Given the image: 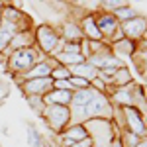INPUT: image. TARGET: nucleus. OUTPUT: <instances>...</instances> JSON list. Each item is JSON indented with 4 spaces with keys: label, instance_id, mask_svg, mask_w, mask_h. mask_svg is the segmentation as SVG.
Listing matches in <instances>:
<instances>
[{
    "label": "nucleus",
    "instance_id": "f8f14e48",
    "mask_svg": "<svg viewBox=\"0 0 147 147\" xmlns=\"http://www.w3.org/2000/svg\"><path fill=\"white\" fill-rule=\"evenodd\" d=\"M20 32V28L12 22H6L0 18V55H4L8 51V45H10L12 37Z\"/></svg>",
    "mask_w": 147,
    "mask_h": 147
},
{
    "label": "nucleus",
    "instance_id": "20e7f679",
    "mask_svg": "<svg viewBox=\"0 0 147 147\" xmlns=\"http://www.w3.org/2000/svg\"><path fill=\"white\" fill-rule=\"evenodd\" d=\"M94 14V20H96V26H98V32L102 35V41H106L108 45H112L116 41L124 39V35L120 32V22L114 18V14L110 12H92Z\"/></svg>",
    "mask_w": 147,
    "mask_h": 147
},
{
    "label": "nucleus",
    "instance_id": "9b49d317",
    "mask_svg": "<svg viewBox=\"0 0 147 147\" xmlns=\"http://www.w3.org/2000/svg\"><path fill=\"white\" fill-rule=\"evenodd\" d=\"M80 30H82V35H84V39H88V41H102V35L98 32V26H96V20H94V14L88 12L82 20L79 22Z\"/></svg>",
    "mask_w": 147,
    "mask_h": 147
},
{
    "label": "nucleus",
    "instance_id": "7ed1b4c3",
    "mask_svg": "<svg viewBox=\"0 0 147 147\" xmlns=\"http://www.w3.org/2000/svg\"><path fill=\"white\" fill-rule=\"evenodd\" d=\"M39 118H43L45 125L55 136H61L63 129L67 125H71V108L69 106H57V104H45Z\"/></svg>",
    "mask_w": 147,
    "mask_h": 147
},
{
    "label": "nucleus",
    "instance_id": "a878e982",
    "mask_svg": "<svg viewBox=\"0 0 147 147\" xmlns=\"http://www.w3.org/2000/svg\"><path fill=\"white\" fill-rule=\"evenodd\" d=\"M53 90H71L73 92V86L69 80H53Z\"/></svg>",
    "mask_w": 147,
    "mask_h": 147
},
{
    "label": "nucleus",
    "instance_id": "ddd939ff",
    "mask_svg": "<svg viewBox=\"0 0 147 147\" xmlns=\"http://www.w3.org/2000/svg\"><path fill=\"white\" fill-rule=\"evenodd\" d=\"M47 77H51V67L47 65V61H39V63H35L34 67L30 69L28 73H24L22 77H18V79H14L18 84L22 82V80H34V79H47Z\"/></svg>",
    "mask_w": 147,
    "mask_h": 147
},
{
    "label": "nucleus",
    "instance_id": "39448f33",
    "mask_svg": "<svg viewBox=\"0 0 147 147\" xmlns=\"http://www.w3.org/2000/svg\"><path fill=\"white\" fill-rule=\"evenodd\" d=\"M120 32H122V35H124L125 39H131V41H136V43L141 41L143 35H145V32H147V18L141 16V14H137L136 18L120 24Z\"/></svg>",
    "mask_w": 147,
    "mask_h": 147
},
{
    "label": "nucleus",
    "instance_id": "f3484780",
    "mask_svg": "<svg viewBox=\"0 0 147 147\" xmlns=\"http://www.w3.org/2000/svg\"><path fill=\"white\" fill-rule=\"evenodd\" d=\"M71 98H73V92L71 90H53L51 88L43 96V102L45 104H57V106H69Z\"/></svg>",
    "mask_w": 147,
    "mask_h": 147
},
{
    "label": "nucleus",
    "instance_id": "c85d7f7f",
    "mask_svg": "<svg viewBox=\"0 0 147 147\" xmlns=\"http://www.w3.org/2000/svg\"><path fill=\"white\" fill-rule=\"evenodd\" d=\"M136 147H147V139H141V141H139Z\"/></svg>",
    "mask_w": 147,
    "mask_h": 147
},
{
    "label": "nucleus",
    "instance_id": "bb28decb",
    "mask_svg": "<svg viewBox=\"0 0 147 147\" xmlns=\"http://www.w3.org/2000/svg\"><path fill=\"white\" fill-rule=\"evenodd\" d=\"M108 147H124V143H122L120 136H118V137H114L112 141H110V145H108Z\"/></svg>",
    "mask_w": 147,
    "mask_h": 147
},
{
    "label": "nucleus",
    "instance_id": "4be33fe9",
    "mask_svg": "<svg viewBox=\"0 0 147 147\" xmlns=\"http://www.w3.org/2000/svg\"><path fill=\"white\" fill-rule=\"evenodd\" d=\"M71 79V71L63 65H57L51 69V80H69Z\"/></svg>",
    "mask_w": 147,
    "mask_h": 147
},
{
    "label": "nucleus",
    "instance_id": "2f4dec72",
    "mask_svg": "<svg viewBox=\"0 0 147 147\" xmlns=\"http://www.w3.org/2000/svg\"><path fill=\"white\" fill-rule=\"evenodd\" d=\"M0 88H2V79H0Z\"/></svg>",
    "mask_w": 147,
    "mask_h": 147
},
{
    "label": "nucleus",
    "instance_id": "423d86ee",
    "mask_svg": "<svg viewBox=\"0 0 147 147\" xmlns=\"http://www.w3.org/2000/svg\"><path fill=\"white\" fill-rule=\"evenodd\" d=\"M51 88H53L51 77H47V79H34V80H22L20 82V90L24 92V96H41L43 98Z\"/></svg>",
    "mask_w": 147,
    "mask_h": 147
},
{
    "label": "nucleus",
    "instance_id": "412c9836",
    "mask_svg": "<svg viewBox=\"0 0 147 147\" xmlns=\"http://www.w3.org/2000/svg\"><path fill=\"white\" fill-rule=\"evenodd\" d=\"M129 2H125V0H102L100 6L104 12H110V14H114L116 10H120V8H124V6H127Z\"/></svg>",
    "mask_w": 147,
    "mask_h": 147
},
{
    "label": "nucleus",
    "instance_id": "7c9ffc66",
    "mask_svg": "<svg viewBox=\"0 0 147 147\" xmlns=\"http://www.w3.org/2000/svg\"><path fill=\"white\" fill-rule=\"evenodd\" d=\"M143 39H145V41H147V32H145V35H143Z\"/></svg>",
    "mask_w": 147,
    "mask_h": 147
},
{
    "label": "nucleus",
    "instance_id": "2eb2a0df",
    "mask_svg": "<svg viewBox=\"0 0 147 147\" xmlns=\"http://www.w3.org/2000/svg\"><path fill=\"white\" fill-rule=\"evenodd\" d=\"M61 137H63V139H69V141H73V143H77V141L86 139V137H88V131H86L84 124H71V125H67V127L63 129Z\"/></svg>",
    "mask_w": 147,
    "mask_h": 147
},
{
    "label": "nucleus",
    "instance_id": "6ab92c4d",
    "mask_svg": "<svg viewBox=\"0 0 147 147\" xmlns=\"http://www.w3.org/2000/svg\"><path fill=\"white\" fill-rule=\"evenodd\" d=\"M57 59V63L59 65H63V67H75V65H80V63H84L86 59L82 57V53H57V55H53Z\"/></svg>",
    "mask_w": 147,
    "mask_h": 147
},
{
    "label": "nucleus",
    "instance_id": "f03ea898",
    "mask_svg": "<svg viewBox=\"0 0 147 147\" xmlns=\"http://www.w3.org/2000/svg\"><path fill=\"white\" fill-rule=\"evenodd\" d=\"M34 37H35V47L43 53L45 57L57 55L61 47V35L57 32L55 26L51 24H39L34 28Z\"/></svg>",
    "mask_w": 147,
    "mask_h": 147
},
{
    "label": "nucleus",
    "instance_id": "0eeeda50",
    "mask_svg": "<svg viewBox=\"0 0 147 147\" xmlns=\"http://www.w3.org/2000/svg\"><path fill=\"white\" fill-rule=\"evenodd\" d=\"M134 90H136V82L122 86V88H114L108 92V98L112 102L114 108H124V106H134Z\"/></svg>",
    "mask_w": 147,
    "mask_h": 147
},
{
    "label": "nucleus",
    "instance_id": "c756f323",
    "mask_svg": "<svg viewBox=\"0 0 147 147\" xmlns=\"http://www.w3.org/2000/svg\"><path fill=\"white\" fill-rule=\"evenodd\" d=\"M2 8H4V2H0V14H2Z\"/></svg>",
    "mask_w": 147,
    "mask_h": 147
},
{
    "label": "nucleus",
    "instance_id": "393cba45",
    "mask_svg": "<svg viewBox=\"0 0 147 147\" xmlns=\"http://www.w3.org/2000/svg\"><path fill=\"white\" fill-rule=\"evenodd\" d=\"M69 82H71V86H73V92L75 90H84V88H90V82L84 79H79V77H71L69 79Z\"/></svg>",
    "mask_w": 147,
    "mask_h": 147
},
{
    "label": "nucleus",
    "instance_id": "f257e3e1",
    "mask_svg": "<svg viewBox=\"0 0 147 147\" xmlns=\"http://www.w3.org/2000/svg\"><path fill=\"white\" fill-rule=\"evenodd\" d=\"M43 59H45V55L34 45V47H28V49H20V51L8 53L6 59H4V65H6V71L10 73L12 77L18 79V77H22L24 73H28L35 63H39Z\"/></svg>",
    "mask_w": 147,
    "mask_h": 147
},
{
    "label": "nucleus",
    "instance_id": "a211bd4d",
    "mask_svg": "<svg viewBox=\"0 0 147 147\" xmlns=\"http://www.w3.org/2000/svg\"><path fill=\"white\" fill-rule=\"evenodd\" d=\"M112 51H114V55L118 57V55H125V57H134V53H136V47L137 43L136 41H131V39H120V41H116V43H112Z\"/></svg>",
    "mask_w": 147,
    "mask_h": 147
},
{
    "label": "nucleus",
    "instance_id": "cd10ccee",
    "mask_svg": "<svg viewBox=\"0 0 147 147\" xmlns=\"http://www.w3.org/2000/svg\"><path fill=\"white\" fill-rule=\"evenodd\" d=\"M141 92H143V98L147 102V84H141Z\"/></svg>",
    "mask_w": 147,
    "mask_h": 147
},
{
    "label": "nucleus",
    "instance_id": "1a4fd4ad",
    "mask_svg": "<svg viewBox=\"0 0 147 147\" xmlns=\"http://www.w3.org/2000/svg\"><path fill=\"white\" fill-rule=\"evenodd\" d=\"M131 63H134L136 71L139 73V77L145 80V84H147V41L145 39L137 41L136 53L131 57Z\"/></svg>",
    "mask_w": 147,
    "mask_h": 147
},
{
    "label": "nucleus",
    "instance_id": "6e6552de",
    "mask_svg": "<svg viewBox=\"0 0 147 147\" xmlns=\"http://www.w3.org/2000/svg\"><path fill=\"white\" fill-rule=\"evenodd\" d=\"M57 32L61 35V39L67 41V43H80V41L84 39L82 30H80V26H79L77 20H67V22H63L57 28Z\"/></svg>",
    "mask_w": 147,
    "mask_h": 147
},
{
    "label": "nucleus",
    "instance_id": "aec40b11",
    "mask_svg": "<svg viewBox=\"0 0 147 147\" xmlns=\"http://www.w3.org/2000/svg\"><path fill=\"white\" fill-rule=\"evenodd\" d=\"M136 16H137V10L131 6V4H127V6H124V8H120V10L114 12V18H116L120 24L127 22V20H131V18H136Z\"/></svg>",
    "mask_w": 147,
    "mask_h": 147
},
{
    "label": "nucleus",
    "instance_id": "473e14b6",
    "mask_svg": "<svg viewBox=\"0 0 147 147\" xmlns=\"http://www.w3.org/2000/svg\"><path fill=\"white\" fill-rule=\"evenodd\" d=\"M0 147H2V145H0Z\"/></svg>",
    "mask_w": 147,
    "mask_h": 147
},
{
    "label": "nucleus",
    "instance_id": "4468645a",
    "mask_svg": "<svg viewBox=\"0 0 147 147\" xmlns=\"http://www.w3.org/2000/svg\"><path fill=\"white\" fill-rule=\"evenodd\" d=\"M134 82V77H131V71L129 67H120L116 69V73L112 75V79H110V84H108V92L114 90V88H122V86H127V84H131Z\"/></svg>",
    "mask_w": 147,
    "mask_h": 147
},
{
    "label": "nucleus",
    "instance_id": "b1692460",
    "mask_svg": "<svg viewBox=\"0 0 147 147\" xmlns=\"http://www.w3.org/2000/svg\"><path fill=\"white\" fill-rule=\"evenodd\" d=\"M26 100H28L30 108H32L37 116H41L43 108H45V102H43V98H41V96H26Z\"/></svg>",
    "mask_w": 147,
    "mask_h": 147
},
{
    "label": "nucleus",
    "instance_id": "5701e85b",
    "mask_svg": "<svg viewBox=\"0 0 147 147\" xmlns=\"http://www.w3.org/2000/svg\"><path fill=\"white\" fill-rule=\"evenodd\" d=\"M28 141H30V147H43L45 145L43 139H41V136H39V131L35 129L34 125L28 127Z\"/></svg>",
    "mask_w": 147,
    "mask_h": 147
},
{
    "label": "nucleus",
    "instance_id": "dca6fc26",
    "mask_svg": "<svg viewBox=\"0 0 147 147\" xmlns=\"http://www.w3.org/2000/svg\"><path fill=\"white\" fill-rule=\"evenodd\" d=\"M69 71H71V77H79V79H84V80H88V82H92L94 79H98V69H94L92 65H88L86 61L80 63V65L71 67Z\"/></svg>",
    "mask_w": 147,
    "mask_h": 147
},
{
    "label": "nucleus",
    "instance_id": "9d476101",
    "mask_svg": "<svg viewBox=\"0 0 147 147\" xmlns=\"http://www.w3.org/2000/svg\"><path fill=\"white\" fill-rule=\"evenodd\" d=\"M35 45V37H34V30H26V32H18V34L12 37L8 51L4 55H8L12 51H20V49H28V47Z\"/></svg>",
    "mask_w": 147,
    "mask_h": 147
}]
</instances>
